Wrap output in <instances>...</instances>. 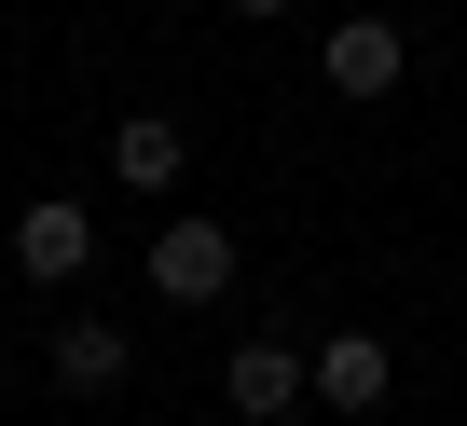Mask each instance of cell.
<instances>
[{
  "mask_svg": "<svg viewBox=\"0 0 467 426\" xmlns=\"http://www.w3.org/2000/svg\"><path fill=\"white\" fill-rule=\"evenodd\" d=\"M317 83H330L344 110L399 97V83H412V42H399V15H330V42H317Z\"/></svg>",
  "mask_w": 467,
  "mask_h": 426,
  "instance_id": "cell-1",
  "label": "cell"
},
{
  "mask_svg": "<svg viewBox=\"0 0 467 426\" xmlns=\"http://www.w3.org/2000/svg\"><path fill=\"white\" fill-rule=\"evenodd\" d=\"M385 385H399V344H385V330H330V344H303V399H317V412L358 426V412H385Z\"/></svg>",
  "mask_w": 467,
  "mask_h": 426,
  "instance_id": "cell-2",
  "label": "cell"
},
{
  "mask_svg": "<svg viewBox=\"0 0 467 426\" xmlns=\"http://www.w3.org/2000/svg\"><path fill=\"white\" fill-rule=\"evenodd\" d=\"M220 399H234V426H289V412H303V344H275V330H234Z\"/></svg>",
  "mask_w": 467,
  "mask_h": 426,
  "instance_id": "cell-3",
  "label": "cell"
},
{
  "mask_svg": "<svg viewBox=\"0 0 467 426\" xmlns=\"http://www.w3.org/2000/svg\"><path fill=\"white\" fill-rule=\"evenodd\" d=\"M83 262H97V206H69V192H28V206H15V275H28V289H69Z\"/></svg>",
  "mask_w": 467,
  "mask_h": 426,
  "instance_id": "cell-4",
  "label": "cell"
},
{
  "mask_svg": "<svg viewBox=\"0 0 467 426\" xmlns=\"http://www.w3.org/2000/svg\"><path fill=\"white\" fill-rule=\"evenodd\" d=\"M151 289L165 303H220L234 289V221H165L151 234Z\"/></svg>",
  "mask_w": 467,
  "mask_h": 426,
  "instance_id": "cell-5",
  "label": "cell"
},
{
  "mask_svg": "<svg viewBox=\"0 0 467 426\" xmlns=\"http://www.w3.org/2000/svg\"><path fill=\"white\" fill-rule=\"evenodd\" d=\"M110 179H124V192H179V179H192V124H179V110H124V124H110Z\"/></svg>",
  "mask_w": 467,
  "mask_h": 426,
  "instance_id": "cell-6",
  "label": "cell"
},
{
  "mask_svg": "<svg viewBox=\"0 0 467 426\" xmlns=\"http://www.w3.org/2000/svg\"><path fill=\"white\" fill-rule=\"evenodd\" d=\"M42 358H56V385H69V399H110V385L138 371V330H124V317H56V344H42Z\"/></svg>",
  "mask_w": 467,
  "mask_h": 426,
  "instance_id": "cell-7",
  "label": "cell"
},
{
  "mask_svg": "<svg viewBox=\"0 0 467 426\" xmlns=\"http://www.w3.org/2000/svg\"><path fill=\"white\" fill-rule=\"evenodd\" d=\"M234 15H248V28H275V15H289V0H234Z\"/></svg>",
  "mask_w": 467,
  "mask_h": 426,
  "instance_id": "cell-8",
  "label": "cell"
}]
</instances>
